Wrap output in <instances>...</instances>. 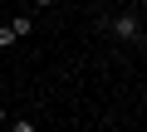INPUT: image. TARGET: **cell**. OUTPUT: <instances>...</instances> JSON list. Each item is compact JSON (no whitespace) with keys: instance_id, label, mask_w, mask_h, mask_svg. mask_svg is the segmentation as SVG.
<instances>
[{"instance_id":"8992f818","label":"cell","mask_w":147,"mask_h":132,"mask_svg":"<svg viewBox=\"0 0 147 132\" xmlns=\"http://www.w3.org/2000/svg\"><path fill=\"white\" fill-rule=\"evenodd\" d=\"M0 122H5V103H0Z\"/></svg>"},{"instance_id":"6da1fadb","label":"cell","mask_w":147,"mask_h":132,"mask_svg":"<svg viewBox=\"0 0 147 132\" xmlns=\"http://www.w3.org/2000/svg\"><path fill=\"white\" fill-rule=\"evenodd\" d=\"M103 29H108L113 39H123V44H142V39H147V29H142V15H127V10H123V15H113Z\"/></svg>"},{"instance_id":"5b68a950","label":"cell","mask_w":147,"mask_h":132,"mask_svg":"<svg viewBox=\"0 0 147 132\" xmlns=\"http://www.w3.org/2000/svg\"><path fill=\"white\" fill-rule=\"evenodd\" d=\"M34 5H39V10H54V0H34Z\"/></svg>"},{"instance_id":"3957f363","label":"cell","mask_w":147,"mask_h":132,"mask_svg":"<svg viewBox=\"0 0 147 132\" xmlns=\"http://www.w3.org/2000/svg\"><path fill=\"white\" fill-rule=\"evenodd\" d=\"M15 39H20V34H15V29H10V25H0V49H10V44H15Z\"/></svg>"},{"instance_id":"7a4b0ae2","label":"cell","mask_w":147,"mask_h":132,"mask_svg":"<svg viewBox=\"0 0 147 132\" xmlns=\"http://www.w3.org/2000/svg\"><path fill=\"white\" fill-rule=\"evenodd\" d=\"M10 29H15V34H20V39H25V34H30V29H34V20H30V15H15V20H10Z\"/></svg>"},{"instance_id":"277c9868","label":"cell","mask_w":147,"mask_h":132,"mask_svg":"<svg viewBox=\"0 0 147 132\" xmlns=\"http://www.w3.org/2000/svg\"><path fill=\"white\" fill-rule=\"evenodd\" d=\"M10 132H34V122H30V117H15V122H10Z\"/></svg>"}]
</instances>
